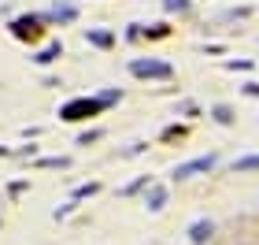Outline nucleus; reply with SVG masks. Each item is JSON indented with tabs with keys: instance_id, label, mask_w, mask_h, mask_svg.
<instances>
[{
	"instance_id": "3",
	"label": "nucleus",
	"mask_w": 259,
	"mask_h": 245,
	"mask_svg": "<svg viewBox=\"0 0 259 245\" xmlns=\"http://www.w3.org/2000/svg\"><path fill=\"white\" fill-rule=\"evenodd\" d=\"M237 171H252V167H259V156H248V160H241V163H233Z\"/></svg>"
},
{
	"instance_id": "2",
	"label": "nucleus",
	"mask_w": 259,
	"mask_h": 245,
	"mask_svg": "<svg viewBox=\"0 0 259 245\" xmlns=\"http://www.w3.org/2000/svg\"><path fill=\"white\" fill-rule=\"evenodd\" d=\"M163 201H167V193H163V190H156V193H152V212H159V208H163Z\"/></svg>"
},
{
	"instance_id": "1",
	"label": "nucleus",
	"mask_w": 259,
	"mask_h": 245,
	"mask_svg": "<svg viewBox=\"0 0 259 245\" xmlns=\"http://www.w3.org/2000/svg\"><path fill=\"white\" fill-rule=\"evenodd\" d=\"M207 167H211V156H204V160H193V163H182V167L174 171V174H178V179H189V174H196V171H207Z\"/></svg>"
},
{
	"instance_id": "4",
	"label": "nucleus",
	"mask_w": 259,
	"mask_h": 245,
	"mask_svg": "<svg viewBox=\"0 0 259 245\" xmlns=\"http://www.w3.org/2000/svg\"><path fill=\"white\" fill-rule=\"evenodd\" d=\"M207 230H211L207 223H196V227H193V241H204V238H207Z\"/></svg>"
}]
</instances>
